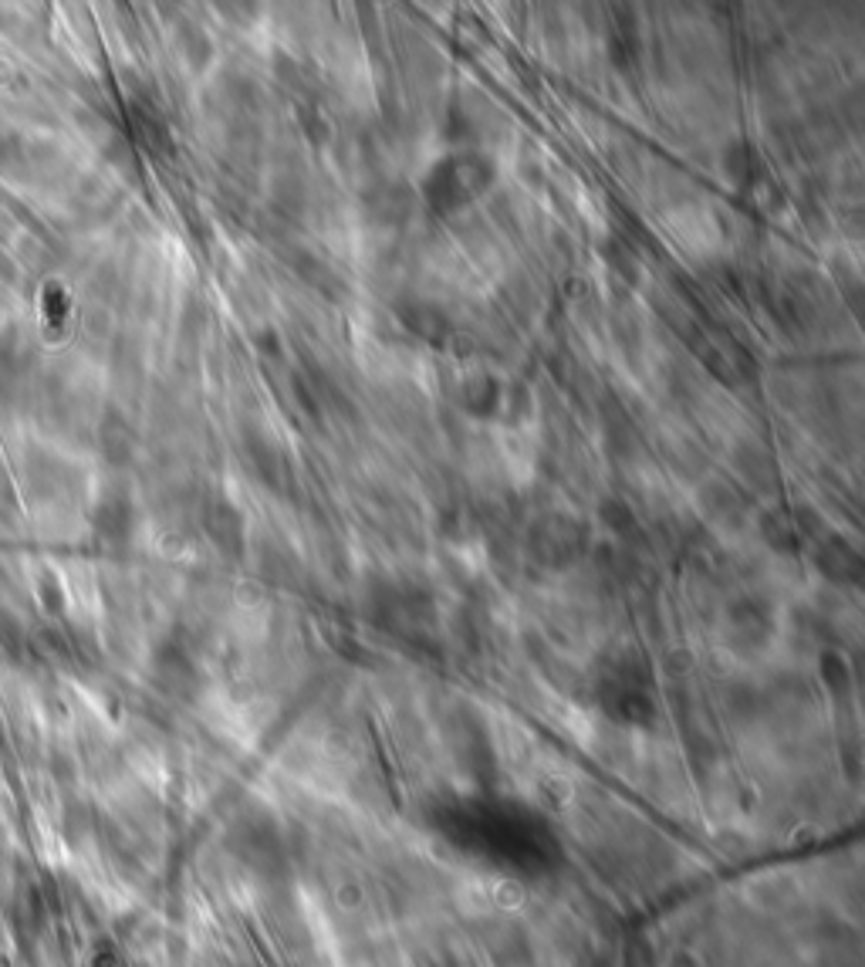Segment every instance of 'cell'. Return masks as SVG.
I'll return each instance as SVG.
<instances>
[{"label":"cell","instance_id":"6da1fadb","mask_svg":"<svg viewBox=\"0 0 865 967\" xmlns=\"http://www.w3.org/2000/svg\"><path fill=\"white\" fill-rule=\"evenodd\" d=\"M490 176H494V166L487 159L474 153L447 156L443 163L433 166L430 180H426V197L436 210H457L487 190Z\"/></svg>","mask_w":865,"mask_h":967}]
</instances>
